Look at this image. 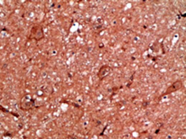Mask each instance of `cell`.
Returning a JSON list of instances; mask_svg holds the SVG:
<instances>
[{"instance_id": "6da1fadb", "label": "cell", "mask_w": 186, "mask_h": 139, "mask_svg": "<svg viewBox=\"0 0 186 139\" xmlns=\"http://www.w3.org/2000/svg\"><path fill=\"white\" fill-rule=\"evenodd\" d=\"M44 37V29L42 25H34L30 31V35L29 39L30 40H35V41H40Z\"/></svg>"}, {"instance_id": "7a4b0ae2", "label": "cell", "mask_w": 186, "mask_h": 139, "mask_svg": "<svg viewBox=\"0 0 186 139\" xmlns=\"http://www.w3.org/2000/svg\"><path fill=\"white\" fill-rule=\"evenodd\" d=\"M182 87V80H177V81H175L173 85H171V86L167 89V90L163 94V96L171 94V93H173V92H174V91H177V90H180Z\"/></svg>"}, {"instance_id": "3957f363", "label": "cell", "mask_w": 186, "mask_h": 139, "mask_svg": "<svg viewBox=\"0 0 186 139\" xmlns=\"http://www.w3.org/2000/svg\"><path fill=\"white\" fill-rule=\"evenodd\" d=\"M25 105H27V106L25 107V109H32L33 107H34V101L31 99L30 98H25L24 100L22 101L21 107H22V108H24Z\"/></svg>"}, {"instance_id": "277c9868", "label": "cell", "mask_w": 186, "mask_h": 139, "mask_svg": "<svg viewBox=\"0 0 186 139\" xmlns=\"http://www.w3.org/2000/svg\"><path fill=\"white\" fill-rule=\"evenodd\" d=\"M109 71H110V69H109L108 66H103V67H101V69L99 71V79H101V80L104 79L108 75V74Z\"/></svg>"}]
</instances>
